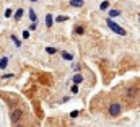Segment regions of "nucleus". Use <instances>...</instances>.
Masks as SVG:
<instances>
[{"label":"nucleus","instance_id":"7ed1b4c3","mask_svg":"<svg viewBox=\"0 0 140 127\" xmlns=\"http://www.w3.org/2000/svg\"><path fill=\"white\" fill-rule=\"evenodd\" d=\"M11 122H13V124H16L18 122V121H20L21 119V111L20 109H16V111H13V112H11Z\"/></svg>","mask_w":140,"mask_h":127},{"label":"nucleus","instance_id":"6ab92c4d","mask_svg":"<svg viewBox=\"0 0 140 127\" xmlns=\"http://www.w3.org/2000/svg\"><path fill=\"white\" fill-rule=\"evenodd\" d=\"M23 38L28 39V38H29V31H23Z\"/></svg>","mask_w":140,"mask_h":127},{"label":"nucleus","instance_id":"f3484780","mask_svg":"<svg viewBox=\"0 0 140 127\" xmlns=\"http://www.w3.org/2000/svg\"><path fill=\"white\" fill-rule=\"evenodd\" d=\"M3 15H5V18H10V16H11V10H10V8H7Z\"/></svg>","mask_w":140,"mask_h":127},{"label":"nucleus","instance_id":"5701e85b","mask_svg":"<svg viewBox=\"0 0 140 127\" xmlns=\"http://www.w3.org/2000/svg\"><path fill=\"white\" fill-rule=\"evenodd\" d=\"M31 2H38V0H31Z\"/></svg>","mask_w":140,"mask_h":127},{"label":"nucleus","instance_id":"39448f33","mask_svg":"<svg viewBox=\"0 0 140 127\" xmlns=\"http://www.w3.org/2000/svg\"><path fill=\"white\" fill-rule=\"evenodd\" d=\"M7 64H8V59L7 57H2V60H0V69H5V67H7Z\"/></svg>","mask_w":140,"mask_h":127},{"label":"nucleus","instance_id":"4be33fe9","mask_svg":"<svg viewBox=\"0 0 140 127\" xmlns=\"http://www.w3.org/2000/svg\"><path fill=\"white\" fill-rule=\"evenodd\" d=\"M29 29H36V23H31V25H29Z\"/></svg>","mask_w":140,"mask_h":127},{"label":"nucleus","instance_id":"6e6552de","mask_svg":"<svg viewBox=\"0 0 140 127\" xmlns=\"http://www.w3.org/2000/svg\"><path fill=\"white\" fill-rule=\"evenodd\" d=\"M121 15V11L119 10H109V18H112V16H119Z\"/></svg>","mask_w":140,"mask_h":127},{"label":"nucleus","instance_id":"ddd939ff","mask_svg":"<svg viewBox=\"0 0 140 127\" xmlns=\"http://www.w3.org/2000/svg\"><path fill=\"white\" fill-rule=\"evenodd\" d=\"M108 7H109V2H108V0H104V2L101 3V7H99V8H101V10H108Z\"/></svg>","mask_w":140,"mask_h":127},{"label":"nucleus","instance_id":"412c9836","mask_svg":"<svg viewBox=\"0 0 140 127\" xmlns=\"http://www.w3.org/2000/svg\"><path fill=\"white\" fill-rule=\"evenodd\" d=\"M3 78H11V77H13V73H5V75H2Z\"/></svg>","mask_w":140,"mask_h":127},{"label":"nucleus","instance_id":"4468645a","mask_svg":"<svg viewBox=\"0 0 140 127\" xmlns=\"http://www.w3.org/2000/svg\"><path fill=\"white\" fill-rule=\"evenodd\" d=\"M62 57H64L65 60H72V54H69V52H62Z\"/></svg>","mask_w":140,"mask_h":127},{"label":"nucleus","instance_id":"9b49d317","mask_svg":"<svg viewBox=\"0 0 140 127\" xmlns=\"http://www.w3.org/2000/svg\"><path fill=\"white\" fill-rule=\"evenodd\" d=\"M46 25L49 26V28L52 26V16H51V15H47V16H46Z\"/></svg>","mask_w":140,"mask_h":127},{"label":"nucleus","instance_id":"f8f14e48","mask_svg":"<svg viewBox=\"0 0 140 127\" xmlns=\"http://www.w3.org/2000/svg\"><path fill=\"white\" fill-rule=\"evenodd\" d=\"M67 20H69V16H64V15H60V16L56 18V21H57V23H59V21H67Z\"/></svg>","mask_w":140,"mask_h":127},{"label":"nucleus","instance_id":"f257e3e1","mask_svg":"<svg viewBox=\"0 0 140 127\" xmlns=\"http://www.w3.org/2000/svg\"><path fill=\"white\" fill-rule=\"evenodd\" d=\"M106 23H108V26L111 28L114 33H117V34H121V36H125V29H124V28H121L119 25H116V23L111 20V18H108V20H106Z\"/></svg>","mask_w":140,"mask_h":127},{"label":"nucleus","instance_id":"b1692460","mask_svg":"<svg viewBox=\"0 0 140 127\" xmlns=\"http://www.w3.org/2000/svg\"><path fill=\"white\" fill-rule=\"evenodd\" d=\"M16 127H23V125H16Z\"/></svg>","mask_w":140,"mask_h":127},{"label":"nucleus","instance_id":"1a4fd4ad","mask_svg":"<svg viewBox=\"0 0 140 127\" xmlns=\"http://www.w3.org/2000/svg\"><path fill=\"white\" fill-rule=\"evenodd\" d=\"M29 18H31L33 23H36V11L34 10H29Z\"/></svg>","mask_w":140,"mask_h":127},{"label":"nucleus","instance_id":"20e7f679","mask_svg":"<svg viewBox=\"0 0 140 127\" xmlns=\"http://www.w3.org/2000/svg\"><path fill=\"white\" fill-rule=\"evenodd\" d=\"M72 7H83V0H70Z\"/></svg>","mask_w":140,"mask_h":127},{"label":"nucleus","instance_id":"2eb2a0df","mask_svg":"<svg viewBox=\"0 0 140 127\" xmlns=\"http://www.w3.org/2000/svg\"><path fill=\"white\" fill-rule=\"evenodd\" d=\"M46 52L47 54H56L57 51H56V47H46Z\"/></svg>","mask_w":140,"mask_h":127},{"label":"nucleus","instance_id":"aec40b11","mask_svg":"<svg viewBox=\"0 0 140 127\" xmlns=\"http://www.w3.org/2000/svg\"><path fill=\"white\" fill-rule=\"evenodd\" d=\"M70 116H72V117H77V116H78V111H72Z\"/></svg>","mask_w":140,"mask_h":127},{"label":"nucleus","instance_id":"423d86ee","mask_svg":"<svg viewBox=\"0 0 140 127\" xmlns=\"http://www.w3.org/2000/svg\"><path fill=\"white\" fill-rule=\"evenodd\" d=\"M83 82V77L82 75H74V83L78 85V83H82Z\"/></svg>","mask_w":140,"mask_h":127},{"label":"nucleus","instance_id":"dca6fc26","mask_svg":"<svg viewBox=\"0 0 140 127\" xmlns=\"http://www.w3.org/2000/svg\"><path fill=\"white\" fill-rule=\"evenodd\" d=\"M75 33H77V34H83V33H85V29H83L82 26H77V28H75Z\"/></svg>","mask_w":140,"mask_h":127},{"label":"nucleus","instance_id":"0eeeda50","mask_svg":"<svg viewBox=\"0 0 140 127\" xmlns=\"http://www.w3.org/2000/svg\"><path fill=\"white\" fill-rule=\"evenodd\" d=\"M21 16H23V10L20 8V10H16V13H15V20H16V21H20V20H21Z\"/></svg>","mask_w":140,"mask_h":127},{"label":"nucleus","instance_id":"9d476101","mask_svg":"<svg viewBox=\"0 0 140 127\" xmlns=\"http://www.w3.org/2000/svg\"><path fill=\"white\" fill-rule=\"evenodd\" d=\"M10 38H11V41L16 44V47H21V42H20V39H16V36H10Z\"/></svg>","mask_w":140,"mask_h":127},{"label":"nucleus","instance_id":"f03ea898","mask_svg":"<svg viewBox=\"0 0 140 127\" xmlns=\"http://www.w3.org/2000/svg\"><path fill=\"white\" fill-rule=\"evenodd\" d=\"M109 114H111L112 117H116V116H119L121 114V111H122V108H121V104H117V103H112L111 106H109Z\"/></svg>","mask_w":140,"mask_h":127},{"label":"nucleus","instance_id":"a211bd4d","mask_svg":"<svg viewBox=\"0 0 140 127\" xmlns=\"http://www.w3.org/2000/svg\"><path fill=\"white\" fill-rule=\"evenodd\" d=\"M70 90H72V93H74V95H77V93H78V86H77V85H74V86H72Z\"/></svg>","mask_w":140,"mask_h":127}]
</instances>
